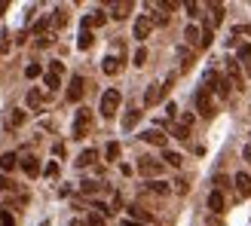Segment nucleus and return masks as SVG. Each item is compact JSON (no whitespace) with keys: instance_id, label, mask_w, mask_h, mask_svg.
Returning <instances> with one entry per match:
<instances>
[{"instance_id":"nucleus-13","label":"nucleus","mask_w":251,"mask_h":226,"mask_svg":"<svg viewBox=\"0 0 251 226\" xmlns=\"http://www.w3.org/2000/svg\"><path fill=\"white\" fill-rule=\"evenodd\" d=\"M184 40L190 46H202V31H199L196 24H187V28H184Z\"/></svg>"},{"instance_id":"nucleus-38","label":"nucleus","mask_w":251,"mask_h":226,"mask_svg":"<svg viewBox=\"0 0 251 226\" xmlns=\"http://www.w3.org/2000/svg\"><path fill=\"white\" fill-rule=\"evenodd\" d=\"M6 190H12V181L6 178V174H0V193H6Z\"/></svg>"},{"instance_id":"nucleus-7","label":"nucleus","mask_w":251,"mask_h":226,"mask_svg":"<svg viewBox=\"0 0 251 226\" xmlns=\"http://www.w3.org/2000/svg\"><path fill=\"white\" fill-rule=\"evenodd\" d=\"M129 217H132L135 223H141V226H156L153 214H147V211H144V208H138V205H132V208H129Z\"/></svg>"},{"instance_id":"nucleus-24","label":"nucleus","mask_w":251,"mask_h":226,"mask_svg":"<svg viewBox=\"0 0 251 226\" xmlns=\"http://www.w3.org/2000/svg\"><path fill=\"white\" fill-rule=\"evenodd\" d=\"M208 9H211V28H215V24L224 22V6H221V3H211Z\"/></svg>"},{"instance_id":"nucleus-9","label":"nucleus","mask_w":251,"mask_h":226,"mask_svg":"<svg viewBox=\"0 0 251 226\" xmlns=\"http://www.w3.org/2000/svg\"><path fill=\"white\" fill-rule=\"evenodd\" d=\"M141 141H147V144H153V147H162V150H166V135H162L159 129H147L144 135H141Z\"/></svg>"},{"instance_id":"nucleus-31","label":"nucleus","mask_w":251,"mask_h":226,"mask_svg":"<svg viewBox=\"0 0 251 226\" xmlns=\"http://www.w3.org/2000/svg\"><path fill=\"white\" fill-rule=\"evenodd\" d=\"M101 223H104V214H101V211H92V214L86 217V226H101Z\"/></svg>"},{"instance_id":"nucleus-8","label":"nucleus","mask_w":251,"mask_h":226,"mask_svg":"<svg viewBox=\"0 0 251 226\" xmlns=\"http://www.w3.org/2000/svg\"><path fill=\"white\" fill-rule=\"evenodd\" d=\"M159 98H162V83H150V86H147V92H144V107L159 104Z\"/></svg>"},{"instance_id":"nucleus-12","label":"nucleus","mask_w":251,"mask_h":226,"mask_svg":"<svg viewBox=\"0 0 251 226\" xmlns=\"http://www.w3.org/2000/svg\"><path fill=\"white\" fill-rule=\"evenodd\" d=\"M101 70L107 73V77H117V73L123 70V61H120L117 55H107V58L101 61Z\"/></svg>"},{"instance_id":"nucleus-5","label":"nucleus","mask_w":251,"mask_h":226,"mask_svg":"<svg viewBox=\"0 0 251 226\" xmlns=\"http://www.w3.org/2000/svg\"><path fill=\"white\" fill-rule=\"evenodd\" d=\"M196 110H199V116H215V104H211L208 89H199L196 92Z\"/></svg>"},{"instance_id":"nucleus-18","label":"nucleus","mask_w":251,"mask_h":226,"mask_svg":"<svg viewBox=\"0 0 251 226\" xmlns=\"http://www.w3.org/2000/svg\"><path fill=\"white\" fill-rule=\"evenodd\" d=\"M227 73H230V83L236 86V89H242V68L236 65V61H230V65H227Z\"/></svg>"},{"instance_id":"nucleus-14","label":"nucleus","mask_w":251,"mask_h":226,"mask_svg":"<svg viewBox=\"0 0 251 226\" xmlns=\"http://www.w3.org/2000/svg\"><path fill=\"white\" fill-rule=\"evenodd\" d=\"M132 12V0H120V3H110V16L114 19H126Z\"/></svg>"},{"instance_id":"nucleus-4","label":"nucleus","mask_w":251,"mask_h":226,"mask_svg":"<svg viewBox=\"0 0 251 226\" xmlns=\"http://www.w3.org/2000/svg\"><path fill=\"white\" fill-rule=\"evenodd\" d=\"M89 125H92L89 110H86V107H80V110H77V116H74V137H83L86 132H89Z\"/></svg>"},{"instance_id":"nucleus-36","label":"nucleus","mask_w":251,"mask_h":226,"mask_svg":"<svg viewBox=\"0 0 251 226\" xmlns=\"http://www.w3.org/2000/svg\"><path fill=\"white\" fill-rule=\"evenodd\" d=\"M25 77H40V65H28V68H25Z\"/></svg>"},{"instance_id":"nucleus-27","label":"nucleus","mask_w":251,"mask_h":226,"mask_svg":"<svg viewBox=\"0 0 251 226\" xmlns=\"http://www.w3.org/2000/svg\"><path fill=\"white\" fill-rule=\"evenodd\" d=\"M239 58H242V68H251V46L248 43L239 46Z\"/></svg>"},{"instance_id":"nucleus-35","label":"nucleus","mask_w":251,"mask_h":226,"mask_svg":"<svg viewBox=\"0 0 251 226\" xmlns=\"http://www.w3.org/2000/svg\"><path fill=\"white\" fill-rule=\"evenodd\" d=\"M0 226H16V220H12L9 211H0Z\"/></svg>"},{"instance_id":"nucleus-26","label":"nucleus","mask_w":251,"mask_h":226,"mask_svg":"<svg viewBox=\"0 0 251 226\" xmlns=\"http://www.w3.org/2000/svg\"><path fill=\"white\" fill-rule=\"evenodd\" d=\"M138 116H141V113H138V110H129V113H126V116H123V129H126V132H129V129H132V125L138 122Z\"/></svg>"},{"instance_id":"nucleus-1","label":"nucleus","mask_w":251,"mask_h":226,"mask_svg":"<svg viewBox=\"0 0 251 226\" xmlns=\"http://www.w3.org/2000/svg\"><path fill=\"white\" fill-rule=\"evenodd\" d=\"M120 101H123V98H120V92L117 89H107L104 95H101V107H98V110H101V116H114V113L120 110Z\"/></svg>"},{"instance_id":"nucleus-32","label":"nucleus","mask_w":251,"mask_h":226,"mask_svg":"<svg viewBox=\"0 0 251 226\" xmlns=\"http://www.w3.org/2000/svg\"><path fill=\"white\" fill-rule=\"evenodd\" d=\"M40 101H43V95L37 92V89H31V92H28V104H31V107H40Z\"/></svg>"},{"instance_id":"nucleus-41","label":"nucleus","mask_w":251,"mask_h":226,"mask_svg":"<svg viewBox=\"0 0 251 226\" xmlns=\"http://www.w3.org/2000/svg\"><path fill=\"white\" fill-rule=\"evenodd\" d=\"M242 159H245V162H251V141H248V144H245V150H242Z\"/></svg>"},{"instance_id":"nucleus-11","label":"nucleus","mask_w":251,"mask_h":226,"mask_svg":"<svg viewBox=\"0 0 251 226\" xmlns=\"http://www.w3.org/2000/svg\"><path fill=\"white\" fill-rule=\"evenodd\" d=\"M208 208H211V214H224V211H227V208H224V193L221 190L208 193Z\"/></svg>"},{"instance_id":"nucleus-2","label":"nucleus","mask_w":251,"mask_h":226,"mask_svg":"<svg viewBox=\"0 0 251 226\" xmlns=\"http://www.w3.org/2000/svg\"><path fill=\"white\" fill-rule=\"evenodd\" d=\"M138 171H141L144 178L153 181V178H159V174H162V162L153 159V156H138Z\"/></svg>"},{"instance_id":"nucleus-34","label":"nucleus","mask_w":251,"mask_h":226,"mask_svg":"<svg viewBox=\"0 0 251 226\" xmlns=\"http://www.w3.org/2000/svg\"><path fill=\"white\" fill-rule=\"evenodd\" d=\"M22 122H25V113H22V110H16V113L9 116V125H12V129H19Z\"/></svg>"},{"instance_id":"nucleus-30","label":"nucleus","mask_w":251,"mask_h":226,"mask_svg":"<svg viewBox=\"0 0 251 226\" xmlns=\"http://www.w3.org/2000/svg\"><path fill=\"white\" fill-rule=\"evenodd\" d=\"M104 156H107V162H114V159L120 156V144H117V141H110L107 150H104Z\"/></svg>"},{"instance_id":"nucleus-10","label":"nucleus","mask_w":251,"mask_h":226,"mask_svg":"<svg viewBox=\"0 0 251 226\" xmlns=\"http://www.w3.org/2000/svg\"><path fill=\"white\" fill-rule=\"evenodd\" d=\"M233 186H236V193H239V196H251V178H248L245 171H239L233 178Z\"/></svg>"},{"instance_id":"nucleus-40","label":"nucleus","mask_w":251,"mask_h":226,"mask_svg":"<svg viewBox=\"0 0 251 226\" xmlns=\"http://www.w3.org/2000/svg\"><path fill=\"white\" fill-rule=\"evenodd\" d=\"M187 6V16H199V3H184Z\"/></svg>"},{"instance_id":"nucleus-3","label":"nucleus","mask_w":251,"mask_h":226,"mask_svg":"<svg viewBox=\"0 0 251 226\" xmlns=\"http://www.w3.org/2000/svg\"><path fill=\"white\" fill-rule=\"evenodd\" d=\"M150 31H153V19H150V16H138V19H135V31H132L135 40L144 43L147 37H150Z\"/></svg>"},{"instance_id":"nucleus-15","label":"nucleus","mask_w":251,"mask_h":226,"mask_svg":"<svg viewBox=\"0 0 251 226\" xmlns=\"http://www.w3.org/2000/svg\"><path fill=\"white\" fill-rule=\"evenodd\" d=\"M221 98H230V89H233V83H230V77H218L215 80V86H211Z\"/></svg>"},{"instance_id":"nucleus-19","label":"nucleus","mask_w":251,"mask_h":226,"mask_svg":"<svg viewBox=\"0 0 251 226\" xmlns=\"http://www.w3.org/2000/svg\"><path fill=\"white\" fill-rule=\"evenodd\" d=\"M95 159H98V153H95L92 147H89V150H83V153L77 156V168H86V165H92Z\"/></svg>"},{"instance_id":"nucleus-6","label":"nucleus","mask_w":251,"mask_h":226,"mask_svg":"<svg viewBox=\"0 0 251 226\" xmlns=\"http://www.w3.org/2000/svg\"><path fill=\"white\" fill-rule=\"evenodd\" d=\"M83 92H86V80L77 73V77H71V86H68V101L77 104L80 98H83Z\"/></svg>"},{"instance_id":"nucleus-25","label":"nucleus","mask_w":251,"mask_h":226,"mask_svg":"<svg viewBox=\"0 0 251 226\" xmlns=\"http://www.w3.org/2000/svg\"><path fill=\"white\" fill-rule=\"evenodd\" d=\"M80 190H83L86 196H95L98 190H101V183H98V181H83V183H80Z\"/></svg>"},{"instance_id":"nucleus-23","label":"nucleus","mask_w":251,"mask_h":226,"mask_svg":"<svg viewBox=\"0 0 251 226\" xmlns=\"http://www.w3.org/2000/svg\"><path fill=\"white\" fill-rule=\"evenodd\" d=\"M92 40H95L92 31H89V28H80V40H77V46H80V49H89V46H92Z\"/></svg>"},{"instance_id":"nucleus-16","label":"nucleus","mask_w":251,"mask_h":226,"mask_svg":"<svg viewBox=\"0 0 251 226\" xmlns=\"http://www.w3.org/2000/svg\"><path fill=\"white\" fill-rule=\"evenodd\" d=\"M22 168H25V174H28V178H37V174H40V162H37L34 156H25V159H22Z\"/></svg>"},{"instance_id":"nucleus-17","label":"nucleus","mask_w":251,"mask_h":226,"mask_svg":"<svg viewBox=\"0 0 251 226\" xmlns=\"http://www.w3.org/2000/svg\"><path fill=\"white\" fill-rule=\"evenodd\" d=\"M104 22H107V12L98 9L95 16H86V19H83V28H89V31H92V28H98V24H104Z\"/></svg>"},{"instance_id":"nucleus-33","label":"nucleus","mask_w":251,"mask_h":226,"mask_svg":"<svg viewBox=\"0 0 251 226\" xmlns=\"http://www.w3.org/2000/svg\"><path fill=\"white\" fill-rule=\"evenodd\" d=\"M175 137H178V141H187V137H190V129H187V125H175Z\"/></svg>"},{"instance_id":"nucleus-39","label":"nucleus","mask_w":251,"mask_h":226,"mask_svg":"<svg viewBox=\"0 0 251 226\" xmlns=\"http://www.w3.org/2000/svg\"><path fill=\"white\" fill-rule=\"evenodd\" d=\"M55 174H58V162H49V165H46V178H55Z\"/></svg>"},{"instance_id":"nucleus-28","label":"nucleus","mask_w":251,"mask_h":226,"mask_svg":"<svg viewBox=\"0 0 251 226\" xmlns=\"http://www.w3.org/2000/svg\"><path fill=\"white\" fill-rule=\"evenodd\" d=\"M132 65H135V68H144V65H147V49H144V46H141V49H138V52H135Z\"/></svg>"},{"instance_id":"nucleus-29","label":"nucleus","mask_w":251,"mask_h":226,"mask_svg":"<svg viewBox=\"0 0 251 226\" xmlns=\"http://www.w3.org/2000/svg\"><path fill=\"white\" fill-rule=\"evenodd\" d=\"M65 22H68V12H65V9H55V12H52V28H61Z\"/></svg>"},{"instance_id":"nucleus-20","label":"nucleus","mask_w":251,"mask_h":226,"mask_svg":"<svg viewBox=\"0 0 251 226\" xmlns=\"http://www.w3.org/2000/svg\"><path fill=\"white\" fill-rule=\"evenodd\" d=\"M162 159H166V165H172V168H181V162H184V156L175 153V150H162Z\"/></svg>"},{"instance_id":"nucleus-22","label":"nucleus","mask_w":251,"mask_h":226,"mask_svg":"<svg viewBox=\"0 0 251 226\" xmlns=\"http://www.w3.org/2000/svg\"><path fill=\"white\" fill-rule=\"evenodd\" d=\"M147 190H150V193H156V196H166L172 186H169L166 181H150V183H147Z\"/></svg>"},{"instance_id":"nucleus-21","label":"nucleus","mask_w":251,"mask_h":226,"mask_svg":"<svg viewBox=\"0 0 251 226\" xmlns=\"http://www.w3.org/2000/svg\"><path fill=\"white\" fill-rule=\"evenodd\" d=\"M16 165H19V156L16 153H3V156H0V171H12Z\"/></svg>"},{"instance_id":"nucleus-37","label":"nucleus","mask_w":251,"mask_h":226,"mask_svg":"<svg viewBox=\"0 0 251 226\" xmlns=\"http://www.w3.org/2000/svg\"><path fill=\"white\" fill-rule=\"evenodd\" d=\"M202 46H211V22L202 28Z\"/></svg>"}]
</instances>
